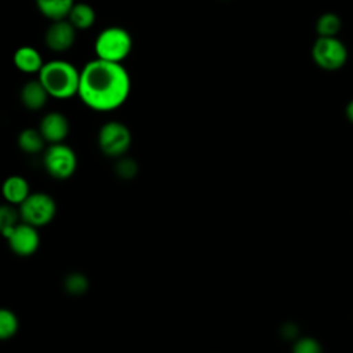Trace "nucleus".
I'll list each match as a JSON object with an SVG mask.
<instances>
[{"mask_svg":"<svg viewBox=\"0 0 353 353\" xmlns=\"http://www.w3.org/2000/svg\"><path fill=\"white\" fill-rule=\"evenodd\" d=\"M39 81L43 84L50 97L57 99H68L77 95L80 84V70L63 59H52L44 62L40 69Z\"/></svg>","mask_w":353,"mask_h":353,"instance_id":"obj_2","label":"nucleus"},{"mask_svg":"<svg viewBox=\"0 0 353 353\" xmlns=\"http://www.w3.org/2000/svg\"><path fill=\"white\" fill-rule=\"evenodd\" d=\"M138 171V165L132 159H120L116 164V172L121 178H132Z\"/></svg>","mask_w":353,"mask_h":353,"instance_id":"obj_22","label":"nucleus"},{"mask_svg":"<svg viewBox=\"0 0 353 353\" xmlns=\"http://www.w3.org/2000/svg\"><path fill=\"white\" fill-rule=\"evenodd\" d=\"M95 18L97 14L92 6L88 3H74L66 19L74 26L76 30H85L94 25Z\"/></svg>","mask_w":353,"mask_h":353,"instance_id":"obj_15","label":"nucleus"},{"mask_svg":"<svg viewBox=\"0 0 353 353\" xmlns=\"http://www.w3.org/2000/svg\"><path fill=\"white\" fill-rule=\"evenodd\" d=\"M48 97H50L48 92L43 87V84L39 81V79L25 83L19 92L22 105L29 110H39L44 108Z\"/></svg>","mask_w":353,"mask_h":353,"instance_id":"obj_12","label":"nucleus"},{"mask_svg":"<svg viewBox=\"0 0 353 353\" xmlns=\"http://www.w3.org/2000/svg\"><path fill=\"white\" fill-rule=\"evenodd\" d=\"M346 117H347L349 121L353 123V99L346 106Z\"/></svg>","mask_w":353,"mask_h":353,"instance_id":"obj_24","label":"nucleus"},{"mask_svg":"<svg viewBox=\"0 0 353 353\" xmlns=\"http://www.w3.org/2000/svg\"><path fill=\"white\" fill-rule=\"evenodd\" d=\"M12 62L18 70L28 74L39 73L44 65L41 54L30 46H22L17 48L12 55Z\"/></svg>","mask_w":353,"mask_h":353,"instance_id":"obj_11","label":"nucleus"},{"mask_svg":"<svg viewBox=\"0 0 353 353\" xmlns=\"http://www.w3.org/2000/svg\"><path fill=\"white\" fill-rule=\"evenodd\" d=\"M46 170L55 178L63 179L70 176L77 165L74 152L65 143H51L44 153Z\"/></svg>","mask_w":353,"mask_h":353,"instance_id":"obj_7","label":"nucleus"},{"mask_svg":"<svg viewBox=\"0 0 353 353\" xmlns=\"http://www.w3.org/2000/svg\"><path fill=\"white\" fill-rule=\"evenodd\" d=\"M39 131L41 132L46 142L61 143L68 137L69 121L62 113L50 112L41 119Z\"/></svg>","mask_w":353,"mask_h":353,"instance_id":"obj_10","label":"nucleus"},{"mask_svg":"<svg viewBox=\"0 0 353 353\" xmlns=\"http://www.w3.org/2000/svg\"><path fill=\"white\" fill-rule=\"evenodd\" d=\"M18 330V319L8 309H0V339L11 338Z\"/></svg>","mask_w":353,"mask_h":353,"instance_id":"obj_19","label":"nucleus"},{"mask_svg":"<svg viewBox=\"0 0 353 353\" xmlns=\"http://www.w3.org/2000/svg\"><path fill=\"white\" fill-rule=\"evenodd\" d=\"M341 19L334 12L323 14L316 22V30L319 36L323 37H335L341 29Z\"/></svg>","mask_w":353,"mask_h":353,"instance_id":"obj_17","label":"nucleus"},{"mask_svg":"<svg viewBox=\"0 0 353 353\" xmlns=\"http://www.w3.org/2000/svg\"><path fill=\"white\" fill-rule=\"evenodd\" d=\"M10 247L18 255H30L33 254L40 243L39 233L34 226L29 223L17 225L11 233L7 236Z\"/></svg>","mask_w":353,"mask_h":353,"instance_id":"obj_9","label":"nucleus"},{"mask_svg":"<svg viewBox=\"0 0 353 353\" xmlns=\"http://www.w3.org/2000/svg\"><path fill=\"white\" fill-rule=\"evenodd\" d=\"M291 353H324L321 343L313 336H298L294 341Z\"/></svg>","mask_w":353,"mask_h":353,"instance_id":"obj_20","label":"nucleus"},{"mask_svg":"<svg viewBox=\"0 0 353 353\" xmlns=\"http://www.w3.org/2000/svg\"><path fill=\"white\" fill-rule=\"evenodd\" d=\"M98 143L106 156L120 157L131 145V132L128 127L120 121H108L99 130Z\"/></svg>","mask_w":353,"mask_h":353,"instance_id":"obj_4","label":"nucleus"},{"mask_svg":"<svg viewBox=\"0 0 353 353\" xmlns=\"http://www.w3.org/2000/svg\"><path fill=\"white\" fill-rule=\"evenodd\" d=\"M46 139L43 138L41 132L34 128H26L23 130L18 137V145L19 148L26 153H37L43 149Z\"/></svg>","mask_w":353,"mask_h":353,"instance_id":"obj_16","label":"nucleus"},{"mask_svg":"<svg viewBox=\"0 0 353 353\" xmlns=\"http://www.w3.org/2000/svg\"><path fill=\"white\" fill-rule=\"evenodd\" d=\"M132 37L130 32L121 26H108L101 30L95 39L94 50L97 58L121 63L131 52Z\"/></svg>","mask_w":353,"mask_h":353,"instance_id":"obj_3","label":"nucleus"},{"mask_svg":"<svg viewBox=\"0 0 353 353\" xmlns=\"http://www.w3.org/2000/svg\"><path fill=\"white\" fill-rule=\"evenodd\" d=\"M130 91L131 77L121 63L95 58L80 70L77 95L92 110L110 112L120 108Z\"/></svg>","mask_w":353,"mask_h":353,"instance_id":"obj_1","label":"nucleus"},{"mask_svg":"<svg viewBox=\"0 0 353 353\" xmlns=\"http://www.w3.org/2000/svg\"><path fill=\"white\" fill-rule=\"evenodd\" d=\"M19 215L34 228L48 223L55 215V203L54 200L44 193L29 194L19 204Z\"/></svg>","mask_w":353,"mask_h":353,"instance_id":"obj_6","label":"nucleus"},{"mask_svg":"<svg viewBox=\"0 0 353 353\" xmlns=\"http://www.w3.org/2000/svg\"><path fill=\"white\" fill-rule=\"evenodd\" d=\"M312 55L314 62L325 70H336L342 68L347 58V51L345 44L335 37H323L319 39L313 44Z\"/></svg>","mask_w":353,"mask_h":353,"instance_id":"obj_5","label":"nucleus"},{"mask_svg":"<svg viewBox=\"0 0 353 353\" xmlns=\"http://www.w3.org/2000/svg\"><path fill=\"white\" fill-rule=\"evenodd\" d=\"M283 335L284 336H288V338H294V341L296 339V335H298V328L294 325V324H284L283 325Z\"/></svg>","mask_w":353,"mask_h":353,"instance_id":"obj_23","label":"nucleus"},{"mask_svg":"<svg viewBox=\"0 0 353 353\" xmlns=\"http://www.w3.org/2000/svg\"><path fill=\"white\" fill-rule=\"evenodd\" d=\"M65 288L72 295H81L88 288L87 279L80 273H72L65 279Z\"/></svg>","mask_w":353,"mask_h":353,"instance_id":"obj_21","label":"nucleus"},{"mask_svg":"<svg viewBox=\"0 0 353 353\" xmlns=\"http://www.w3.org/2000/svg\"><path fill=\"white\" fill-rule=\"evenodd\" d=\"M74 40L76 29L68 19L52 21L44 33V43L54 52L68 51Z\"/></svg>","mask_w":353,"mask_h":353,"instance_id":"obj_8","label":"nucleus"},{"mask_svg":"<svg viewBox=\"0 0 353 353\" xmlns=\"http://www.w3.org/2000/svg\"><path fill=\"white\" fill-rule=\"evenodd\" d=\"M4 199L11 204H21L30 193L26 179L19 175H12L7 178L1 186Z\"/></svg>","mask_w":353,"mask_h":353,"instance_id":"obj_14","label":"nucleus"},{"mask_svg":"<svg viewBox=\"0 0 353 353\" xmlns=\"http://www.w3.org/2000/svg\"><path fill=\"white\" fill-rule=\"evenodd\" d=\"M34 1L40 14L51 21L66 19L69 11L76 3L74 0H34Z\"/></svg>","mask_w":353,"mask_h":353,"instance_id":"obj_13","label":"nucleus"},{"mask_svg":"<svg viewBox=\"0 0 353 353\" xmlns=\"http://www.w3.org/2000/svg\"><path fill=\"white\" fill-rule=\"evenodd\" d=\"M19 212L11 205H0V233L7 237L11 230L18 225Z\"/></svg>","mask_w":353,"mask_h":353,"instance_id":"obj_18","label":"nucleus"}]
</instances>
